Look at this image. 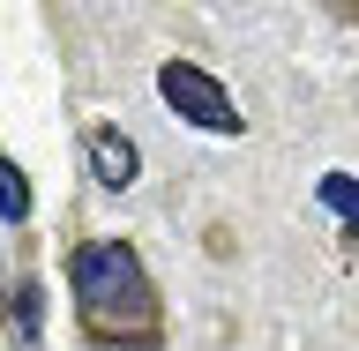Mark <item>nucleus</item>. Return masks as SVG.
Segmentation results:
<instances>
[{"label":"nucleus","instance_id":"obj_1","mask_svg":"<svg viewBox=\"0 0 359 351\" xmlns=\"http://www.w3.org/2000/svg\"><path fill=\"white\" fill-rule=\"evenodd\" d=\"M67 299L75 329L97 351H165V299L150 284V262L128 240H83L67 254Z\"/></svg>","mask_w":359,"mask_h":351},{"label":"nucleus","instance_id":"obj_2","mask_svg":"<svg viewBox=\"0 0 359 351\" xmlns=\"http://www.w3.org/2000/svg\"><path fill=\"white\" fill-rule=\"evenodd\" d=\"M157 97H165L187 128H202V135H240L247 128L240 105L224 97V83L210 75V67H195V60H165L157 67Z\"/></svg>","mask_w":359,"mask_h":351},{"label":"nucleus","instance_id":"obj_3","mask_svg":"<svg viewBox=\"0 0 359 351\" xmlns=\"http://www.w3.org/2000/svg\"><path fill=\"white\" fill-rule=\"evenodd\" d=\"M83 157H90V179H97L105 195L135 187V172H142V150H135L120 128H90V135H83Z\"/></svg>","mask_w":359,"mask_h":351},{"label":"nucleus","instance_id":"obj_4","mask_svg":"<svg viewBox=\"0 0 359 351\" xmlns=\"http://www.w3.org/2000/svg\"><path fill=\"white\" fill-rule=\"evenodd\" d=\"M0 329H8V351H38L45 344V291H38V277H15V291L0 299Z\"/></svg>","mask_w":359,"mask_h":351},{"label":"nucleus","instance_id":"obj_5","mask_svg":"<svg viewBox=\"0 0 359 351\" xmlns=\"http://www.w3.org/2000/svg\"><path fill=\"white\" fill-rule=\"evenodd\" d=\"M314 195H322V209H330V217H344V232H359V179L322 172V187H314Z\"/></svg>","mask_w":359,"mask_h":351},{"label":"nucleus","instance_id":"obj_6","mask_svg":"<svg viewBox=\"0 0 359 351\" xmlns=\"http://www.w3.org/2000/svg\"><path fill=\"white\" fill-rule=\"evenodd\" d=\"M0 217H8V224L30 217V179L15 172V157H8V150H0Z\"/></svg>","mask_w":359,"mask_h":351},{"label":"nucleus","instance_id":"obj_7","mask_svg":"<svg viewBox=\"0 0 359 351\" xmlns=\"http://www.w3.org/2000/svg\"><path fill=\"white\" fill-rule=\"evenodd\" d=\"M337 22H359V0H344V8H337Z\"/></svg>","mask_w":359,"mask_h":351}]
</instances>
